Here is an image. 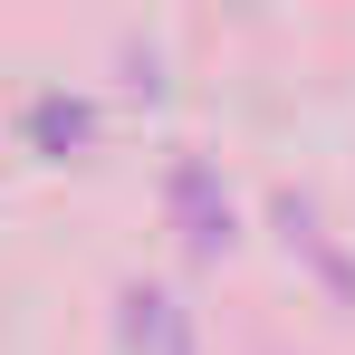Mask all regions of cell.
I'll return each mask as SVG.
<instances>
[{
	"label": "cell",
	"instance_id": "obj_1",
	"mask_svg": "<svg viewBox=\"0 0 355 355\" xmlns=\"http://www.w3.org/2000/svg\"><path fill=\"white\" fill-rule=\"evenodd\" d=\"M29 135H39V144H77V135H87V106H39Z\"/></svg>",
	"mask_w": 355,
	"mask_h": 355
}]
</instances>
